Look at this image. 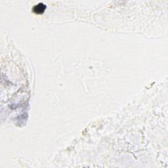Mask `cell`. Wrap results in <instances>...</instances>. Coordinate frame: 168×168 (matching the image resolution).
<instances>
[{"instance_id":"cell-1","label":"cell","mask_w":168,"mask_h":168,"mask_svg":"<svg viewBox=\"0 0 168 168\" xmlns=\"http://www.w3.org/2000/svg\"><path fill=\"white\" fill-rule=\"evenodd\" d=\"M46 5L42 3H40L38 4L35 5L32 9V11L36 14H42L46 9Z\"/></svg>"}]
</instances>
